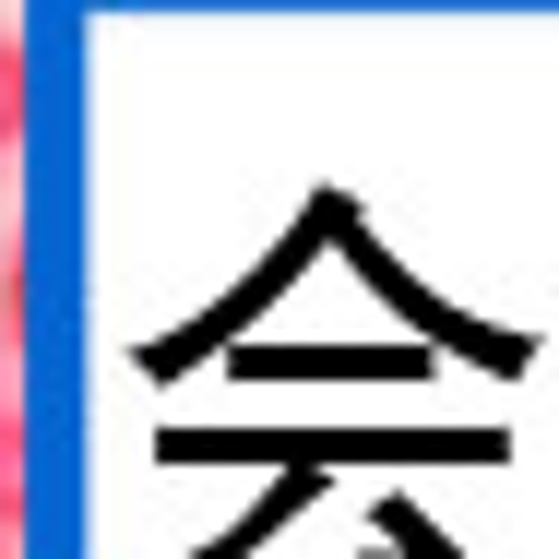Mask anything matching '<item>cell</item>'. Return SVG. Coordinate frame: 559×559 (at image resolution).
<instances>
[{
    "instance_id": "obj_1",
    "label": "cell",
    "mask_w": 559,
    "mask_h": 559,
    "mask_svg": "<svg viewBox=\"0 0 559 559\" xmlns=\"http://www.w3.org/2000/svg\"><path fill=\"white\" fill-rule=\"evenodd\" d=\"M24 143V36L0 24V155Z\"/></svg>"
},
{
    "instance_id": "obj_2",
    "label": "cell",
    "mask_w": 559,
    "mask_h": 559,
    "mask_svg": "<svg viewBox=\"0 0 559 559\" xmlns=\"http://www.w3.org/2000/svg\"><path fill=\"white\" fill-rule=\"evenodd\" d=\"M24 512V429H12V405H0V524Z\"/></svg>"
},
{
    "instance_id": "obj_3",
    "label": "cell",
    "mask_w": 559,
    "mask_h": 559,
    "mask_svg": "<svg viewBox=\"0 0 559 559\" xmlns=\"http://www.w3.org/2000/svg\"><path fill=\"white\" fill-rule=\"evenodd\" d=\"M0 559H12V524H0Z\"/></svg>"
}]
</instances>
